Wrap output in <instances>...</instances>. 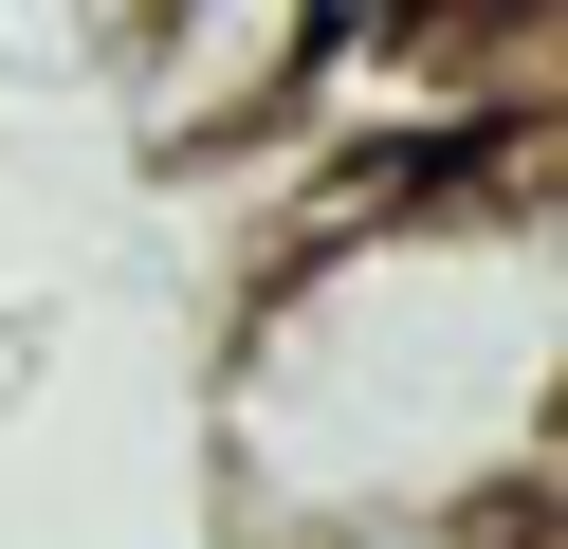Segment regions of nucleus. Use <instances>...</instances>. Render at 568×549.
Instances as JSON below:
<instances>
[{
  "label": "nucleus",
  "mask_w": 568,
  "mask_h": 549,
  "mask_svg": "<svg viewBox=\"0 0 568 549\" xmlns=\"http://www.w3.org/2000/svg\"><path fill=\"white\" fill-rule=\"evenodd\" d=\"M550 512H568V476H550Z\"/></svg>",
  "instance_id": "obj_1"
}]
</instances>
